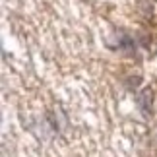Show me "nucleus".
<instances>
[{"label":"nucleus","instance_id":"f257e3e1","mask_svg":"<svg viewBox=\"0 0 157 157\" xmlns=\"http://www.w3.org/2000/svg\"><path fill=\"white\" fill-rule=\"evenodd\" d=\"M151 101H153V93L151 89H144V91L138 95V103L144 109V113H149L151 111Z\"/></svg>","mask_w":157,"mask_h":157}]
</instances>
